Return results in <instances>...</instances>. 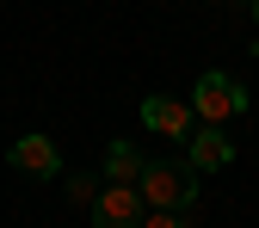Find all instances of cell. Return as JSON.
I'll return each mask as SVG.
<instances>
[{
    "label": "cell",
    "mask_w": 259,
    "mask_h": 228,
    "mask_svg": "<svg viewBox=\"0 0 259 228\" xmlns=\"http://www.w3.org/2000/svg\"><path fill=\"white\" fill-rule=\"evenodd\" d=\"M136 191H142L148 210H191V204H198V173H191V160H185V167H179V160H148L142 179H136Z\"/></svg>",
    "instance_id": "1"
},
{
    "label": "cell",
    "mask_w": 259,
    "mask_h": 228,
    "mask_svg": "<svg viewBox=\"0 0 259 228\" xmlns=\"http://www.w3.org/2000/svg\"><path fill=\"white\" fill-rule=\"evenodd\" d=\"M191 111H198L204 123H229V117L247 111V93H241V80H229V74H204L198 93H191Z\"/></svg>",
    "instance_id": "2"
},
{
    "label": "cell",
    "mask_w": 259,
    "mask_h": 228,
    "mask_svg": "<svg viewBox=\"0 0 259 228\" xmlns=\"http://www.w3.org/2000/svg\"><path fill=\"white\" fill-rule=\"evenodd\" d=\"M142 191L136 185H105L99 198H93V228H136L142 222Z\"/></svg>",
    "instance_id": "3"
},
{
    "label": "cell",
    "mask_w": 259,
    "mask_h": 228,
    "mask_svg": "<svg viewBox=\"0 0 259 228\" xmlns=\"http://www.w3.org/2000/svg\"><path fill=\"white\" fill-rule=\"evenodd\" d=\"M142 123L154 129V136H173V142H185L191 129H198V111H191L185 99H167V93H154V99H142Z\"/></svg>",
    "instance_id": "4"
},
{
    "label": "cell",
    "mask_w": 259,
    "mask_h": 228,
    "mask_svg": "<svg viewBox=\"0 0 259 228\" xmlns=\"http://www.w3.org/2000/svg\"><path fill=\"white\" fill-rule=\"evenodd\" d=\"M185 160H191V173L229 167L235 148H229V136H222V123H198V129H191V136H185Z\"/></svg>",
    "instance_id": "5"
},
{
    "label": "cell",
    "mask_w": 259,
    "mask_h": 228,
    "mask_svg": "<svg viewBox=\"0 0 259 228\" xmlns=\"http://www.w3.org/2000/svg\"><path fill=\"white\" fill-rule=\"evenodd\" d=\"M7 160H13L19 173H31V179L62 173V154H56V142H50V136H19V142L7 148Z\"/></svg>",
    "instance_id": "6"
},
{
    "label": "cell",
    "mask_w": 259,
    "mask_h": 228,
    "mask_svg": "<svg viewBox=\"0 0 259 228\" xmlns=\"http://www.w3.org/2000/svg\"><path fill=\"white\" fill-rule=\"evenodd\" d=\"M142 167H148V160L130 148V142H111V148H105V185H136Z\"/></svg>",
    "instance_id": "7"
},
{
    "label": "cell",
    "mask_w": 259,
    "mask_h": 228,
    "mask_svg": "<svg viewBox=\"0 0 259 228\" xmlns=\"http://www.w3.org/2000/svg\"><path fill=\"white\" fill-rule=\"evenodd\" d=\"M136 228H191V222H185V210H142Z\"/></svg>",
    "instance_id": "8"
},
{
    "label": "cell",
    "mask_w": 259,
    "mask_h": 228,
    "mask_svg": "<svg viewBox=\"0 0 259 228\" xmlns=\"http://www.w3.org/2000/svg\"><path fill=\"white\" fill-rule=\"evenodd\" d=\"M68 198L93 210V198H99V179H93V173H80V179H68Z\"/></svg>",
    "instance_id": "9"
},
{
    "label": "cell",
    "mask_w": 259,
    "mask_h": 228,
    "mask_svg": "<svg viewBox=\"0 0 259 228\" xmlns=\"http://www.w3.org/2000/svg\"><path fill=\"white\" fill-rule=\"evenodd\" d=\"M253 25H259V0H253Z\"/></svg>",
    "instance_id": "10"
}]
</instances>
